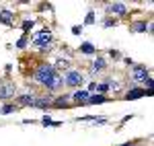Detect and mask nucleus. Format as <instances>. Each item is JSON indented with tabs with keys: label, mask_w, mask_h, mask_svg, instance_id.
<instances>
[{
	"label": "nucleus",
	"mask_w": 154,
	"mask_h": 146,
	"mask_svg": "<svg viewBox=\"0 0 154 146\" xmlns=\"http://www.w3.org/2000/svg\"><path fill=\"white\" fill-rule=\"evenodd\" d=\"M35 80L39 85L48 86L49 91H56L64 85V78L58 74V70L51 66V64H39L35 70Z\"/></svg>",
	"instance_id": "f257e3e1"
},
{
	"label": "nucleus",
	"mask_w": 154,
	"mask_h": 146,
	"mask_svg": "<svg viewBox=\"0 0 154 146\" xmlns=\"http://www.w3.org/2000/svg\"><path fill=\"white\" fill-rule=\"evenodd\" d=\"M146 78H150L148 68L144 64H134V68H131V80L134 82H144Z\"/></svg>",
	"instance_id": "f03ea898"
},
{
	"label": "nucleus",
	"mask_w": 154,
	"mask_h": 146,
	"mask_svg": "<svg viewBox=\"0 0 154 146\" xmlns=\"http://www.w3.org/2000/svg\"><path fill=\"white\" fill-rule=\"evenodd\" d=\"M49 39H51V31L49 29H43V31H39V33H35L33 35V45H37V48H48Z\"/></svg>",
	"instance_id": "7ed1b4c3"
},
{
	"label": "nucleus",
	"mask_w": 154,
	"mask_h": 146,
	"mask_svg": "<svg viewBox=\"0 0 154 146\" xmlns=\"http://www.w3.org/2000/svg\"><path fill=\"white\" fill-rule=\"evenodd\" d=\"M82 74L78 72V70H68L66 72V76H64V85H68V86H80L82 85Z\"/></svg>",
	"instance_id": "20e7f679"
},
{
	"label": "nucleus",
	"mask_w": 154,
	"mask_h": 146,
	"mask_svg": "<svg viewBox=\"0 0 154 146\" xmlns=\"http://www.w3.org/2000/svg\"><path fill=\"white\" fill-rule=\"evenodd\" d=\"M11 97H14V85H12V82L0 85V99H2V101H8Z\"/></svg>",
	"instance_id": "39448f33"
},
{
	"label": "nucleus",
	"mask_w": 154,
	"mask_h": 146,
	"mask_svg": "<svg viewBox=\"0 0 154 146\" xmlns=\"http://www.w3.org/2000/svg\"><path fill=\"white\" fill-rule=\"evenodd\" d=\"M88 91H82V89H78V91H74L70 95V99L72 101H76V103H86V99H88Z\"/></svg>",
	"instance_id": "423d86ee"
},
{
	"label": "nucleus",
	"mask_w": 154,
	"mask_h": 146,
	"mask_svg": "<svg viewBox=\"0 0 154 146\" xmlns=\"http://www.w3.org/2000/svg\"><path fill=\"white\" fill-rule=\"evenodd\" d=\"M109 12H115V14H119V17H123V14H128V8H125V4L115 2V4L109 6Z\"/></svg>",
	"instance_id": "0eeeda50"
},
{
	"label": "nucleus",
	"mask_w": 154,
	"mask_h": 146,
	"mask_svg": "<svg viewBox=\"0 0 154 146\" xmlns=\"http://www.w3.org/2000/svg\"><path fill=\"white\" fill-rule=\"evenodd\" d=\"M144 95H146L144 89H130L128 95H125V99H128V101H134V99H140V97H144Z\"/></svg>",
	"instance_id": "6e6552de"
},
{
	"label": "nucleus",
	"mask_w": 154,
	"mask_h": 146,
	"mask_svg": "<svg viewBox=\"0 0 154 146\" xmlns=\"http://www.w3.org/2000/svg\"><path fill=\"white\" fill-rule=\"evenodd\" d=\"M105 68H107V62L103 60V58H97V60L91 64V70H93V72H101V70H105Z\"/></svg>",
	"instance_id": "1a4fd4ad"
},
{
	"label": "nucleus",
	"mask_w": 154,
	"mask_h": 146,
	"mask_svg": "<svg viewBox=\"0 0 154 146\" xmlns=\"http://www.w3.org/2000/svg\"><path fill=\"white\" fill-rule=\"evenodd\" d=\"M12 17H14V12L11 11H0V21L4 25H12Z\"/></svg>",
	"instance_id": "9d476101"
},
{
	"label": "nucleus",
	"mask_w": 154,
	"mask_h": 146,
	"mask_svg": "<svg viewBox=\"0 0 154 146\" xmlns=\"http://www.w3.org/2000/svg\"><path fill=\"white\" fill-rule=\"evenodd\" d=\"M21 105H33L35 103V97L33 95H19V99H17Z\"/></svg>",
	"instance_id": "9b49d317"
},
{
	"label": "nucleus",
	"mask_w": 154,
	"mask_h": 146,
	"mask_svg": "<svg viewBox=\"0 0 154 146\" xmlns=\"http://www.w3.org/2000/svg\"><path fill=\"white\" fill-rule=\"evenodd\" d=\"M107 97H103V95H88V99H86V103H91V105H97V103H105Z\"/></svg>",
	"instance_id": "f8f14e48"
},
{
	"label": "nucleus",
	"mask_w": 154,
	"mask_h": 146,
	"mask_svg": "<svg viewBox=\"0 0 154 146\" xmlns=\"http://www.w3.org/2000/svg\"><path fill=\"white\" fill-rule=\"evenodd\" d=\"M33 105H35V107H41V109H48L49 105H51V99H37L35 97V103H33Z\"/></svg>",
	"instance_id": "ddd939ff"
},
{
	"label": "nucleus",
	"mask_w": 154,
	"mask_h": 146,
	"mask_svg": "<svg viewBox=\"0 0 154 146\" xmlns=\"http://www.w3.org/2000/svg\"><path fill=\"white\" fill-rule=\"evenodd\" d=\"M80 51L91 56V54H95V51H97V48L93 45V43H88V41H86V43H82V45H80Z\"/></svg>",
	"instance_id": "4468645a"
},
{
	"label": "nucleus",
	"mask_w": 154,
	"mask_h": 146,
	"mask_svg": "<svg viewBox=\"0 0 154 146\" xmlns=\"http://www.w3.org/2000/svg\"><path fill=\"white\" fill-rule=\"evenodd\" d=\"M68 99H70V95H62V97H58L54 101V105H56V107H66V105H68Z\"/></svg>",
	"instance_id": "2eb2a0df"
},
{
	"label": "nucleus",
	"mask_w": 154,
	"mask_h": 146,
	"mask_svg": "<svg viewBox=\"0 0 154 146\" xmlns=\"http://www.w3.org/2000/svg\"><path fill=\"white\" fill-rule=\"evenodd\" d=\"M12 111H14V105H11V103H6V105L0 107V113H2V115H8V113H12Z\"/></svg>",
	"instance_id": "dca6fc26"
},
{
	"label": "nucleus",
	"mask_w": 154,
	"mask_h": 146,
	"mask_svg": "<svg viewBox=\"0 0 154 146\" xmlns=\"http://www.w3.org/2000/svg\"><path fill=\"white\" fill-rule=\"evenodd\" d=\"M146 27H148V25L144 23V21H138V23H134V31H138V33H144V31H146Z\"/></svg>",
	"instance_id": "f3484780"
},
{
	"label": "nucleus",
	"mask_w": 154,
	"mask_h": 146,
	"mask_svg": "<svg viewBox=\"0 0 154 146\" xmlns=\"http://www.w3.org/2000/svg\"><path fill=\"white\" fill-rule=\"evenodd\" d=\"M41 123H43V126H60V122H51L49 115H43V117H41Z\"/></svg>",
	"instance_id": "a211bd4d"
},
{
	"label": "nucleus",
	"mask_w": 154,
	"mask_h": 146,
	"mask_svg": "<svg viewBox=\"0 0 154 146\" xmlns=\"http://www.w3.org/2000/svg\"><path fill=\"white\" fill-rule=\"evenodd\" d=\"M68 66H70V62L68 60H58V64H56V66H54V68H56V70H62V68H64V70H66V68H68Z\"/></svg>",
	"instance_id": "6ab92c4d"
},
{
	"label": "nucleus",
	"mask_w": 154,
	"mask_h": 146,
	"mask_svg": "<svg viewBox=\"0 0 154 146\" xmlns=\"http://www.w3.org/2000/svg\"><path fill=\"white\" fill-rule=\"evenodd\" d=\"M84 23H86V25H93V23H95V12H93V11L86 14V21H84Z\"/></svg>",
	"instance_id": "aec40b11"
},
{
	"label": "nucleus",
	"mask_w": 154,
	"mask_h": 146,
	"mask_svg": "<svg viewBox=\"0 0 154 146\" xmlns=\"http://www.w3.org/2000/svg\"><path fill=\"white\" fill-rule=\"evenodd\" d=\"M95 91H99V93H107V91H109V85H107V82H103V85H97Z\"/></svg>",
	"instance_id": "412c9836"
},
{
	"label": "nucleus",
	"mask_w": 154,
	"mask_h": 146,
	"mask_svg": "<svg viewBox=\"0 0 154 146\" xmlns=\"http://www.w3.org/2000/svg\"><path fill=\"white\" fill-rule=\"evenodd\" d=\"M25 45H27V37H21V39H19V41H17V48H19V49H23L25 48Z\"/></svg>",
	"instance_id": "4be33fe9"
},
{
	"label": "nucleus",
	"mask_w": 154,
	"mask_h": 146,
	"mask_svg": "<svg viewBox=\"0 0 154 146\" xmlns=\"http://www.w3.org/2000/svg\"><path fill=\"white\" fill-rule=\"evenodd\" d=\"M33 29V21H25L23 23V31H31Z\"/></svg>",
	"instance_id": "5701e85b"
},
{
	"label": "nucleus",
	"mask_w": 154,
	"mask_h": 146,
	"mask_svg": "<svg viewBox=\"0 0 154 146\" xmlns=\"http://www.w3.org/2000/svg\"><path fill=\"white\" fill-rule=\"evenodd\" d=\"M72 33H74V35H80V33H82V27H78V25L72 27Z\"/></svg>",
	"instance_id": "b1692460"
},
{
	"label": "nucleus",
	"mask_w": 154,
	"mask_h": 146,
	"mask_svg": "<svg viewBox=\"0 0 154 146\" xmlns=\"http://www.w3.org/2000/svg\"><path fill=\"white\" fill-rule=\"evenodd\" d=\"M113 25H117L115 19H107V21H105V27H113Z\"/></svg>",
	"instance_id": "393cba45"
},
{
	"label": "nucleus",
	"mask_w": 154,
	"mask_h": 146,
	"mask_svg": "<svg viewBox=\"0 0 154 146\" xmlns=\"http://www.w3.org/2000/svg\"><path fill=\"white\" fill-rule=\"evenodd\" d=\"M119 146H134L131 142H125V144H119Z\"/></svg>",
	"instance_id": "a878e982"
}]
</instances>
